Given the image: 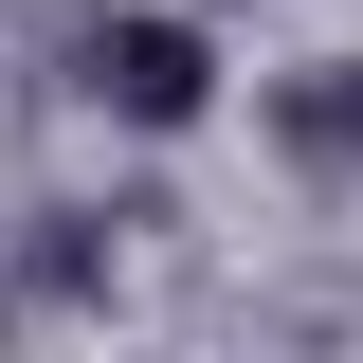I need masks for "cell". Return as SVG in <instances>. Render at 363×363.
I'll use <instances>...</instances> for the list:
<instances>
[{"label":"cell","instance_id":"6da1fadb","mask_svg":"<svg viewBox=\"0 0 363 363\" xmlns=\"http://www.w3.org/2000/svg\"><path fill=\"white\" fill-rule=\"evenodd\" d=\"M91 109H128V128H200V109H218L200 18H109V37H91Z\"/></svg>","mask_w":363,"mask_h":363}]
</instances>
